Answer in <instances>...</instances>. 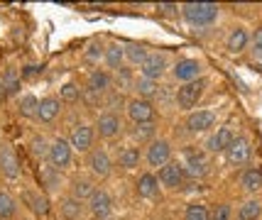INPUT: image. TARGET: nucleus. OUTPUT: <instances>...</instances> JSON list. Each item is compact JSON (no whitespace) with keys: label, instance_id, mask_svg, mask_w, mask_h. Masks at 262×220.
Returning <instances> with one entry per match:
<instances>
[{"label":"nucleus","instance_id":"obj_1","mask_svg":"<svg viewBox=\"0 0 262 220\" xmlns=\"http://www.w3.org/2000/svg\"><path fill=\"white\" fill-rule=\"evenodd\" d=\"M218 8L216 3H184L182 5V15L184 20L191 25V27H208L218 20Z\"/></svg>","mask_w":262,"mask_h":220},{"label":"nucleus","instance_id":"obj_2","mask_svg":"<svg viewBox=\"0 0 262 220\" xmlns=\"http://www.w3.org/2000/svg\"><path fill=\"white\" fill-rule=\"evenodd\" d=\"M206 86H208L206 79H199V81L179 86V91H177V105H179V110H191V108H196L199 101L204 98Z\"/></svg>","mask_w":262,"mask_h":220},{"label":"nucleus","instance_id":"obj_3","mask_svg":"<svg viewBox=\"0 0 262 220\" xmlns=\"http://www.w3.org/2000/svg\"><path fill=\"white\" fill-rule=\"evenodd\" d=\"M171 76L182 83V86L184 83L199 81V79H204V64H201L199 59H179V61L174 64V69H171Z\"/></svg>","mask_w":262,"mask_h":220},{"label":"nucleus","instance_id":"obj_4","mask_svg":"<svg viewBox=\"0 0 262 220\" xmlns=\"http://www.w3.org/2000/svg\"><path fill=\"white\" fill-rule=\"evenodd\" d=\"M71 154H74V150H71V144H69V139L64 137H57L52 144H49V164L57 169V172H61V169H67L69 164H71Z\"/></svg>","mask_w":262,"mask_h":220},{"label":"nucleus","instance_id":"obj_5","mask_svg":"<svg viewBox=\"0 0 262 220\" xmlns=\"http://www.w3.org/2000/svg\"><path fill=\"white\" fill-rule=\"evenodd\" d=\"M89 210L96 220H105L113 218V201H111V193L105 188H96L93 196L89 198Z\"/></svg>","mask_w":262,"mask_h":220},{"label":"nucleus","instance_id":"obj_6","mask_svg":"<svg viewBox=\"0 0 262 220\" xmlns=\"http://www.w3.org/2000/svg\"><path fill=\"white\" fill-rule=\"evenodd\" d=\"M145 159H147L149 166H155V169H162L164 164L171 162V144L167 139H152L147 144V154H145Z\"/></svg>","mask_w":262,"mask_h":220},{"label":"nucleus","instance_id":"obj_7","mask_svg":"<svg viewBox=\"0 0 262 220\" xmlns=\"http://www.w3.org/2000/svg\"><path fill=\"white\" fill-rule=\"evenodd\" d=\"M140 74H142V79L157 83L162 76L167 74V57H164V54H160V52L149 54V57L142 61V66H140Z\"/></svg>","mask_w":262,"mask_h":220},{"label":"nucleus","instance_id":"obj_8","mask_svg":"<svg viewBox=\"0 0 262 220\" xmlns=\"http://www.w3.org/2000/svg\"><path fill=\"white\" fill-rule=\"evenodd\" d=\"M127 117H130L135 125H142V123H155V105H152V101L133 98V101L127 103Z\"/></svg>","mask_w":262,"mask_h":220},{"label":"nucleus","instance_id":"obj_9","mask_svg":"<svg viewBox=\"0 0 262 220\" xmlns=\"http://www.w3.org/2000/svg\"><path fill=\"white\" fill-rule=\"evenodd\" d=\"M250 154H252L250 139L248 137H235L233 142H230V147L226 150V159H228V164H233V166H243V164L250 159Z\"/></svg>","mask_w":262,"mask_h":220},{"label":"nucleus","instance_id":"obj_10","mask_svg":"<svg viewBox=\"0 0 262 220\" xmlns=\"http://www.w3.org/2000/svg\"><path fill=\"white\" fill-rule=\"evenodd\" d=\"M89 169H91L93 176L108 179L111 172H113V159H111V154L105 150H91V154H89Z\"/></svg>","mask_w":262,"mask_h":220},{"label":"nucleus","instance_id":"obj_11","mask_svg":"<svg viewBox=\"0 0 262 220\" xmlns=\"http://www.w3.org/2000/svg\"><path fill=\"white\" fill-rule=\"evenodd\" d=\"M184 174L191 176V179H201V176H206V172H208V162H206V157L201 154V152L196 150H189L186 154H184Z\"/></svg>","mask_w":262,"mask_h":220},{"label":"nucleus","instance_id":"obj_12","mask_svg":"<svg viewBox=\"0 0 262 220\" xmlns=\"http://www.w3.org/2000/svg\"><path fill=\"white\" fill-rule=\"evenodd\" d=\"M184 179H186V174H184V166L179 162L164 164L160 169V176H157V181H160L162 186H167V188H179V186H184Z\"/></svg>","mask_w":262,"mask_h":220},{"label":"nucleus","instance_id":"obj_13","mask_svg":"<svg viewBox=\"0 0 262 220\" xmlns=\"http://www.w3.org/2000/svg\"><path fill=\"white\" fill-rule=\"evenodd\" d=\"M69 144L76 152H91L93 147V128L89 125H76L69 135Z\"/></svg>","mask_w":262,"mask_h":220},{"label":"nucleus","instance_id":"obj_14","mask_svg":"<svg viewBox=\"0 0 262 220\" xmlns=\"http://www.w3.org/2000/svg\"><path fill=\"white\" fill-rule=\"evenodd\" d=\"M189 132H208L211 128H216V113L213 110H196L186 120Z\"/></svg>","mask_w":262,"mask_h":220},{"label":"nucleus","instance_id":"obj_15","mask_svg":"<svg viewBox=\"0 0 262 220\" xmlns=\"http://www.w3.org/2000/svg\"><path fill=\"white\" fill-rule=\"evenodd\" d=\"M120 117L115 115V113H103L98 120H96V132L101 135L103 139H113L120 135Z\"/></svg>","mask_w":262,"mask_h":220},{"label":"nucleus","instance_id":"obj_16","mask_svg":"<svg viewBox=\"0 0 262 220\" xmlns=\"http://www.w3.org/2000/svg\"><path fill=\"white\" fill-rule=\"evenodd\" d=\"M0 172H3L5 179H17L20 176V162H17V157H15L10 144L0 147Z\"/></svg>","mask_w":262,"mask_h":220},{"label":"nucleus","instance_id":"obj_17","mask_svg":"<svg viewBox=\"0 0 262 220\" xmlns=\"http://www.w3.org/2000/svg\"><path fill=\"white\" fill-rule=\"evenodd\" d=\"M233 139H235V135H233V130H230L228 125H226V128H218L211 137L206 139V150L208 152H226Z\"/></svg>","mask_w":262,"mask_h":220},{"label":"nucleus","instance_id":"obj_18","mask_svg":"<svg viewBox=\"0 0 262 220\" xmlns=\"http://www.w3.org/2000/svg\"><path fill=\"white\" fill-rule=\"evenodd\" d=\"M59 110H61V101L54 98V95H49V98H42L39 101V108H37V120L39 123H54L59 115Z\"/></svg>","mask_w":262,"mask_h":220},{"label":"nucleus","instance_id":"obj_19","mask_svg":"<svg viewBox=\"0 0 262 220\" xmlns=\"http://www.w3.org/2000/svg\"><path fill=\"white\" fill-rule=\"evenodd\" d=\"M103 61H105V66H108V69L120 71L123 69V64H125V46L120 44V42H111V44L105 46Z\"/></svg>","mask_w":262,"mask_h":220},{"label":"nucleus","instance_id":"obj_20","mask_svg":"<svg viewBox=\"0 0 262 220\" xmlns=\"http://www.w3.org/2000/svg\"><path fill=\"white\" fill-rule=\"evenodd\" d=\"M248 44H250V35H248V30H245V27H235V30L228 35V39H226V49H228L230 54H240V52H245Z\"/></svg>","mask_w":262,"mask_h":220},{"label":"nucleus","instance_id":"obj_21","mask_svg":"<svg viewBox=\"0 0 262 220\" xmlns=\"http://www.w3.org/2000/svg\"><path fill=\"white\" fill-rule=\"evenodd\" d=\"M111 88V74L105 69H93L89 74V91L96 93V95H101Z\"/></svg>","mask_w":262,"mask_h":220},{"label":"nucleus","instance_id":"obj_22","mask_svg":"<svg viewBox=\"0 0 262 220\" xmlns=\"http://www.w3.org/2000/svg\"><path fill=\"white\" fill-rule=\"evenodd\" d=\"M137 193L140 198H155L160 193V181H157V176L155 174H142L137 179Z\"/></svg>","mask_w":262,"mask_h":220},{"label":"nucleus","instance_id":"obj_23","mask_svg":"<svg viewBox=\"0 0 262 220\" xmlns=\"http://www.w3.org/2000/svg\"><path fill=\"white\" fill-rule=\"evenodd\" d=\"M59 210H61V218L67 220H79L81 215H83V203L81 201H76V198H61V203H59Z\"/></svg>","mask_w":262,"mask_h":220},{"label":"nucleus","instance_id":"obj_24","mask_svg":"<svg viewBox=\"0 0 262 220\" xmlns=\"http://www.w3.org/2000/svg\"><path fill=\"white\" fill-rule=\"evenodd\" d=\"M123 46H125V61H130L133 66H142V61L149 57V52L145 44L130 42V44H123Z\"/></svg>","mask_w":262,"mask_h":220},{"label":"nucleus","instance_id":"obj_25","mask_svg":"<svg viewBox=\"0 0 262 220\" xmlns=\"http://www.w3.org/2000/svg\"><path fill=\"white\" fill-rule=\"evenodd\" d=\"M118 166L125 172H133L135 166H140V152L135 147H123L118 152Z\"/></svg>","mask_w":262,"mask_h":220},{"label":"nucleus","instance_id":"obj_26","mask_svg":"<svg viewBox=\"0 0 262 220\" xmlns=\"http://www.w3.org/2000/svg\"><path fill=\"white\" fill-rule=\"evenodd\" d=\"M243 188H245L248 193H260L262 191V172L260 169L243 172Z\"/></svg>","mask_w":262,"mask_h":220},{"label":"nucleus","instance_id":"obj_27","mask_svg":"<svg viewBox=\"0 0 262 220\" xmlns=\"http://www.w3.org/2000/svg\"><path fill=\"white\" fill-rule=\"evenodd\" d=\"M93 184L91 181H86V179H76L74 184H71V198H76V201H89V198L93 196Z\"/></svg>","mask_w":262,"mask_h":220},{"label":"nucleus","instance_id":"obj_28","mask_svg":"<svg viewBox=\"0 0 262 220\" xmlns=\"http://www.w3.org/2000/svg\"><path fill=\"white\" fill-rule=\"evenodd\" d=\"M17 108H20V115L23 117H34L37 115V108H39V98L34 93H25L20 98V103H17Z\"/></svg>","mask_w":262,"mask_h":220},{"label":"nucleus","instance_id":"obj_29","mask_svg":"<svg viewBox=\"0 0 262 220\" xmlns=\"http://www.w3.org/2000/svg\"><path fill=\"white\" fill-rule=\"evenodd\" d=\"M260 215H262V203H260V201H255V198L245 201V203L240 206V210H238V218L240 220H257Z\"/></svg>","mask_w":262,"mask_h":220},{"label":"nucleus","instance_id":"obj_30","mask_svg":"<svg viewBox=\"0 0 262 220\" xmlns=\"http://www.w3.org/2000/svg\"><path fill=\"white\" fill-rule=\"evenodd\" d=\"M135 91H137V98H142V101H152L157 93H160V88H157V83L155 81H147V79H137L135 81Z\"/></svg>","mask_w":262,"mask_h":220},{"label":"nucleus","instance_id":"obj_31","mask_svg":"<svg viewBox=\"0 0 262 220\" xmlns=\"http://www.w3.org/2000/svg\"><path fill=\"white\" fill-rule=\"evenodd\" d=\"M15 213H17V201L8 191H0V220H10Z\"/></svg>","mask_w":262,"mask_h":220},{"label":"nucleus","instance_id":"obj_32","mask_svg":"<svg viewBox=\"0 0 262 220\" xmlns=\"http://www.w3.org/2000/svg\"><path fill=\"white\" fill-rule=\"evenodd\" d=\"M103 54H105V46H103L98 39H93L91 44L86 46V52H83V59H86L89 64H101Z\"/></svg>","mask_w":262,"mask_h":220},{"label":"nucleus","instance_id":"obj_33","mask_svg":"<svg viewBox=\"0 0 262 220\" xmlns=\"http://www.w3.org/2000/svg\"><path fill=\"white\" fill-rule=\"evenodd\" d=\"M3 91L5 93H17L20 91V76L15 69H8L3 74Z\"/></svg>","mask_w":262,"mask_h":220},{"label":"nucleus","instance_id":"obj_34","mask_svg":"<svg viewBox=\"0 0 262 220\" xmlns=\"http://www.w3.org/2000/svg\"><path fill=\"white\" fill-rule=\"evenodd\" d=\"M184 220H208V208L204 203H189L186 213H184Z\"/></svg>","mask_w":262,"mask_h":220},{"label":"nucleus","instance_id":"obj_35","mask_svg":"<svg viewBox=\"0 0 262 220\" xmlns=\"http://www.w3.org/2000/svg\"><path fill=\"white\" fill-rule=\"evenodd\" d=\"M155 123H142V125H135V130H133V135H135V139H140V142H152V137H155Z\"/></svg>","mask_w":262,"mask_h":220},{"label":"nucleus","instance_id":"obj_36","mask_svg":"<svg viewBox=\"0 0 262 220\" xmlns=\"http://www.w3.org/2000/svg\"><path fill=\"white\" fill-rule=\"evenodd\" d=\"M79 98H81V88L76 83H64L61 86V101L64 103H76Z\"/></svg>","mask_w":262,"mask_h":220},{"label":"nucleus","instance_id":"obj_37","mask_svg":"<svg viewBox=\"0 0 262 220\" xmlns=\"http://www.w3.org/2000/svg\"><path fill=\"white\" fill-rule=\"evenodd\" d=\"M27 201L32 203V210L37 213V215H47V210H49V203H47L45 196H39V193H30V196H27Z\"/></svg>","mask_w":262,"mask_h":220},{"label":"nucleus","instance_id":"obj_38","mask_svg":"<svg viewBox=\"0 0 262 220\" xmlns=\"http://www.w3.org/2000/svg\"><path fill=\"white\" fill-rule=\"evenodd\" d=\"M208 220H230V206L226 203L213 206V210H208Z\"/></svg>","mask_w":262,"mask_h":220},{"label":"nucleus","instance_id":"obj_39","mask_svg":"<svg viewBox=\"0 0 262 220\" xmlns=\"http://www.w3.org/2000/svg\"><path fill=\"white\" fill-rule=\"evenodd\" d=\"M248 46H250L252 59H257V61H260L262 59V30H257V32L250 37V44Z\"/></svg>","mask_w":262,"mask_h":220},{"label":"nucleus","instance_id":"obj_40","mask_svg":"<svg viewBox=\"0 0 262 220\" xmlns=\"http://www.w3.org/2000/svg\"><path fill=\"white\" fill-rule=\"evenodd\" d=\"M32 154L37 159H47L49 157V147H47L45 139H34L32 142Z\"/></svg>","mask_w":262,"mask_h":220},{"label":"nucleus","instance_id":"obj_41","mask_svg":"<svg viewBox=\"0 0 262 220\" xmlns=\"http://www.w3.org/2000/svg\"><path fill=\"white\" fill-rule=\"evenodd\" d=\"M157 10H160L162 15H171L174 10H179V5H171V3H162V5H157Z\"/></svg>","mask_w":262,"mask_h":220},{"label":"nucleus","instance_id":"obj_42","mask_svg":"<svg viewBox=\"0 0 262 220\" xmlns=\"http://www.w3.org/2000/svg\"><path fill=\"white\" fill-rule=\"evenodd\" d=\"M3 93H5V91H3V81H0V98H3Z\"/></svg>","mask_w":262,"mask_h":220},{"label":"nucleus","instance_id":"obj_43","mask_svg":"<svg viewBox=\"0 0 262 220\" xmlns=\"http://www.w3.org/2000/svg\"><path fill=\"white\" fill-rule=\"evenodd\" d=\"M105 220H113V218H105Z\"/></svg>","mask_w":262,"mask_h":220}]
</instances>
